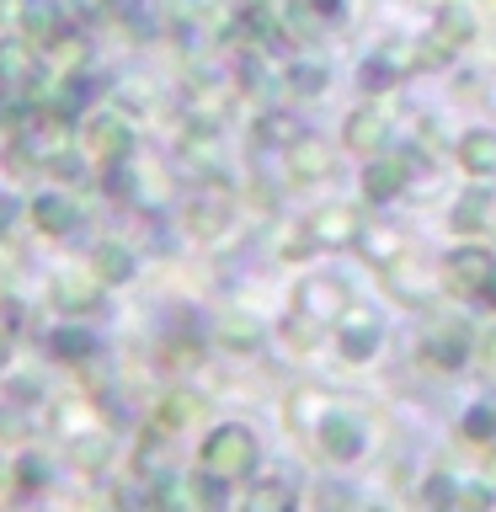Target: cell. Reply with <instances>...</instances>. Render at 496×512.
<instances>
[{
  "instance_id": "obj_17",
  "label": "cell",
  "mask_w": 496,
  "mask_h": 512,
  "mask_svg": "<svg viewBox=\"0 0 496 512\" xmlns=\"http://www.w3.org/2000/svg\"><path fill=\"white\" fill-rule=\"evenodd\" d=\"M16 27H22L27 43H54L59 38V6H54V0H22Z\"/></svg>"
},
{
  "instance_id": "obj_22",
  "label": "cell",
  "mask_w": 496,
  "mask_h": 512,
  "mask_svg": "<svg viewBox=\"0 0 496 512\" xmlns=\"http://www.w3.org/2000/svg\"><path fill=\"white\" fill-rule=\"evenodd\" d=\"M384 283H390V294H395L400 304H411V310H416V304L427 299V288H422V278H416V272H411L406 251H400L395 262H384Z\"/></svg>"
},
{
  "instance_id": "obj_19",
  "label": "cell",
  "mask_w": 496,
  "mask_h": 512,
  "mask_svg": "<svg viewBox=\"0 0 496 512\" xmlns=\"http://www.w3.org/2000/svg\"><path fill=\"white\" fill-rule=\"evenodd\" d=\"M91 278L102 283V288L134 278V256H128V246H118V240H102V246L91 251Z\"/></svg>"
},
{
  "instance_id": "obj_33",
  "label": "cell",
  "mask_w": 496,
  "mask_h": 512,
  "mask_svg": "<svg viewBox=\"0 0 496 512\" xmlns=\"http://www.w3.org/2000/svg\"><path fill=\"white\" fill-rule=\"evenodd\" d=\"M304 251H315L310 230H304V224H299V230H283V240H278V256H283V262H299Z\"/></svg>"
},
{
  "instance_id": "obj_36",
  "label": "cell",
  "mask_w": 496,
  "mask_h": 512,
  "mask_svg": "<svg viewBox=\"0 0 496 512\" xmlns=\"http://www.w3.org/2000/svg\"><path fill=\"white\" fill-rule=\"evenodd\" d=\"M16 438H27V416L22 411H0V443H16Z\"/></svg>"
},
{
  "instance_id": "obj_34",
  "label": "cell",
  "mask_w": 496,
  "mask_h": 512,
  "mask_svg": "<svg viewBox=\"0 0 496 512\" xmlns=\"http://www.w3.org/2000/svg\"><path fill=\"white\" fill-rule=\"evenodd\" d=\"M54 352H59V358H86L91 336L86 331H54Z\"/></svg>"
},
{
  "instance_id": "obj_26",
  "label": "cell",
  "mask_w": 496,
  "mask_h": 512,
  "mask_svg": "<svg viewBox=\"0 0 496 512\" xmlns=\"http://www.w3.org/2000/svg\"><path fill=\"white\" fill-rule=\"evenodd\" d=\"M283 342L288 347H299V352H310L315 342H320V320L315 315H304V310H294L283 320Z\"/></svg>"
},
{
  "instance_id": "obj_13",
  "label": "cell",
  "mask_w": 496,
  "mask_h": 512,
  "mask_svg": "<svg viewBox=\"0 0 496 512\" xmlns=\"http://www.w3.org/2000/svg\"><path fill=\"white\" fill-rule=\"evenodd\" d=\"M315 432H320L326 459H336V464L363 454V432H358V422H347V416H326V422H315Z\"/></svg>"
},
{
  "instance_id": "obj_7",
  "label": "cell",
  "mask_w": 496,
  "mask_h": 512,
  "mask_svg": "<svg viewBox=\"0 0 496 512\" xmlns=\"http://www.w3.org/2000/svg\"><path fill=\"white\" fill-rule=\"evenodd\" d=\"M358 208H347V203H331V208H320V214L304 224V230H310V240L315 246H352V240H358Z\"/></svg>"
},
{
  "instance_id": "obj_21",
  "label": "cell",
  "mask_w": 496,
  "mask_h": 512,
  "mask_svg": "<svg viewBox=\"0 0 496 512\" xmlns=\"http://www.w3.org/2000/svg\"><path fill=\"white\" fill-rule=\"evenodd\" d=\"M32 224H38L43 235H70L75 230V203L59 198V192H43V198L32 203Z\"/></svg>"
},
{
  "instance_id": "obj_31",
  "label": "cell",
  "mask_w": 496,
  "mask_h": 512,
  "mask_svg": "<svg viewBox=\"0 0 496 512\" xmlns=\"http://www.w3.org/2000/svg\"><path fill=\"white\" fill-rule=\"evenodd\" d=\"M491 502H496L491 480H464V486H454V507H491Z\"/></svg>"
},
{
  "instance_id": "obj_15",
  "label": "cell",
  "mask_w": 496,
  "mask_h": 512,
  "mask_svg": "<svg viewBox=\"0 0 496 512\" xmlns=\"http://www.w3.org/2000/svg\"><path fill=\"white\" fill-rule=\"evenodd\" d=\"M432 38H443V43L459 54V48L475 38V11L464 6V0H443L438 16H432Z\"/></svg>"
},
{
  "instance_id": "obj_14",
  "label": "cell",
  "mask_w": 496,
  "mask_h": 512,
  "mask_svg": "<svg viewBox=\"0 0 496 512\" xmlns=\"http://www.w3.org/2000/svg\"><path fill=\"white\" fill-rule=\"evenodd\" d=\"M496 224V198L491 192H464V198L454 203V214H448V230L454 235H480Z\"/></svg>"
},
{
  "instance_id": "obj_1",
  "label": "cell",
  "mask_w": 496,
  "mask_h": 512,
  "mask_svg": "<svg viewBox=\"0 0 496 512\" xmlns=\"http://www.w3.org/2000/svg\"><path fill=\"white\" fill-rule=\"evenodd\" d=\"M256 470V438L246 427H214L208 432V443H203V475H214V480H240V475H251Z\"/></svg>"
},
{
  "instance_id": "obj_4",
  "label": "cell",
  "mask_w": 496,
  "mask_h": 512,
  "mask_svg": "<svg viewBox=\"0 0 496 512\" xmlns=\"http://www.w3.org/2000/svg\"><path fill=\"white\" fill-rule=\"evenodd\" d=\"M224 224H230V192L214 182V187H203L198 198H192V208H187V235L214 240Z\"/></svg>"
},
{
  "instance_id": "obj_35",
  "label": "cell",
  "mask_w": 496,
  "mask_h": 512,
  "mask_svg": "<svg viewBox=\"0 0 496 512\" xmlns=\"http://www.w3.org/2000/svg\"><path fill=\"white\" fill-rule=\"evenodd\" d=\"M288 502H294V491L278 486V480H267V486L251 491V507H256V512H262V507H288Z\"/></svg>"
},
{
  "instance_id": "obj_6",
  "label": "cell",
  "mask_w": 496,
  "mask_h": 512,
  "mask_svg": "<svg viewBox=\"0 0 496 512\" xmlns=\"http://www.w3.org/2000/svg\"><path fill=\"white\" fill-rule=\"evenodd\" d=\"M128 150H134V128H128L123 118H91L86 123V155L91 160H123Z\"/></svg>"
},
{
  "instance_id": "obj_44",
  "label": "cell",
  "mask_w": 496,
  "mask_h": 512,
  "mask_svg": "<svg viewBox=\"0 0 496 512\" xmlns=\"http://www.w3.org/2000/svg\"><path fill=\"white\" fill-rule=\"evenodd\" d=\"M75 6H80V11H96V6H102V0H75Z\"/></svg>"
},
{
  "instance_id": "obj_3",
  "label": "cell",
  "mask_w": 496,
  "mask_h": 512,
  "mask_svg": "<svg viewBox=\"0 0 496 512\" xmlns=\"http://www.w3.org/2000/svg\"><path fill=\"white\" fill-rule=\"evenodd\" d=\"M336 326H342V331H336V352H342L347 363L379 358V320L368 310H352V304H347V310L336 315Z\"/></svg>"
},
{
  "instance_id": "obj_20",
  "label": "cell",
  "mask_w": 496,
  "mask_h": 512,
  "mask_svg": "<svg viewBox=\"0 0 496 512\" xmlns=\"http://www.w3.org/2000/svg\"><path fill=\"white\" fill-rule=\"evenodd\" d=\"M422 358L438 363V368H459L464 358H470V336L454 331V326L432 331V336H422Z\"/></svg>"
},
{
  "instance_id": "obj_28",
  "label": "cell",
  "mask_w": 496,
  "mask_h": 512,
  "mask_svg": "<svg viewBox=\"0 0 496 512\" xmlns=\"http://www.w3.org/2000/svg\"><path fill=\"white\" fill-rule=\"evenodd\" d=\"M70 464L75 470H102L107 464V438H75V448H70Z\"/></svg>"
},
{
  "instance_id": "obj_37",
  "label": "cell",
  "mask_w": 496,
  "mask_h": 512,
  "mask_svg": "<svg viewBox=\"0 0 496 512\" xmlns=\"http://www.w3.org/2000/svg\"><path fill=\"white\" fill-rule=\"evenodd\" d=\"M6 171L16 176V182H22V176H32V155H27V144H11V150H6Z\"/></svg>"
},
{
  "instance_id": "obj_30",
  "label": "cell",
  "mask_w": 496,
  "mask_h": 512,
  "mask_svg": "<svg viewBox=\"0 0 496 512\" xmlns=\"http://www.w3.org/2000/svg\"><path fill=\"white\" fill-rule=\"evenodd\" d=\"M288 86L299 96H320L326 91V70H320V64H294V70H288Z\"/></svg>"
},
{
  "instance_id": "obj_18",
  "label": "cell",
  "mask_w": 496,
  "mask_h": 512,
  "mask_svg": "<svg viewBox=\"0 0 496 512\" xmlns=\"http://www.w3.org/2000/svg\"><path fill=\"white\" fill-rule=\"evenodd\" d=\"M459 166L470 176H496V128H475L459 139Z\"/></svg>"
},
{
  "instance_id": "obj_10",
  "label": "cell",
  "mask_w": 496,
  "mask_h": 512,
  "mask_svg": "<svg viewBox=\"0 0 496 512\" xmlns=\"http://www.w3.org/2000/svg\"><path fill=\"white\" fill-rule=\"evenodd\" d=\"M102 304V283L91 278V272H59L54 278V310L64 315H86Z\"/></svg>"
},
{
  "instance_id": "obj_24",
  "label": "cell",
  "mask_w": 496,
  "mask_h": 512,
  "mask_svg": "<svg viewBox=\"0 0 496 512\" xmlns=\"http://www.w3.org/2000/svg\"><path fill=\"white\" fill-rule=\"evenodd\" d=\"M224 347H235V352H251V347H262V320H251V315H224Z\"/></svg>"
},
{
  "instance_id": "obj_2",
  "label": "cell",
  "mask_w": 496,
  "mask_h": 512,
  "mask_svg": "<svg viewBox=\"0 0 496 512\" xmlns=\"http://www.w3.org/2000/svg\"><path fill=\"white\" fill-rule=\"evenodd\" d=\"M491 267H496V256L486 246H459L443 256V288L454 299H475L491 283Z\"/></svg>"
},
{
  "instance_id": "obj_43",
  "label": "cell",
  "mask_w": 496,
  "mask_h": 512,
  "mask_svg": "<svg viewBox=\"0 0 496 512\" xmlns=\"http://www.w3.org/2000/svg\"><path fill=\"white\" fill-rule=\"evenodd\" d=\"M6 358H11V342H6V336H0V368H6Z\"/></svg>"
},
{
  "instance_id": "obj_45",
  "label": "cell",
  "mask_w": 496,
  "mask_h": 512,
  "mask_svg": "<svg viewBox=\"0 0 496 512\" xmlns=\"http://www.w3.org/2000/svg\"><path fill=\"white\" fill-rule=\"evenodd\" d=\"M6 214H11V208H6V203H0V230H6Z\"/></svg>"
},
{
  "instance_id": "obj_9",
  "label": "cell",
  "mask_w": 496,
  "mask_h": 512,
  "mask_svg": "<svg viewBox=\"0 0 496 512\" xmlns=\"http://www.w3.org/2000/svg\"><path fill=\"white\" fill-rule=\"evenodd\" d=\"M331 144L315 139V134H294L288 139V171L299 176V182H320V176H331Z\"/></svg>"
},
{
  "instance_id": "obj_16",
  "label": "cell",
  "mask_w": 496,
  "mask_h": 512,
  "mask_svg": "<svg viewBox=\"0 0 496 512\" xmlns=\"http://www.w3.org/2000/svg\"><path fill=\"white\" fill-rule=\"evenodd\" d=\"M352 246H358L368 262H395L400 251H406V235L395 230V224H358V240H352Z\"/></svg>"
},
{
  "instance_id": "obj_41",
  "label": "cell",
  "mask_w": 496,
  "mask_h": 512,
  "mask_svg": "<svg viewBox=\"0 0 496 512\" xmlns=\"http://www.w3.org/2000/svg\"><path fill=\"white\" fill-rule=\"evenodd\" d=\"M11 491H16V470H6V464H0V502H6Z\"/></svg>"
},
{
  "instance_id": "obj_29",
  "label": "cell",
  "mask_w": 496,
  "mask_h": 512,
  "mask_svg": "<svg viewBox=\"0 0 496 512\" xmlns=\"http://www.w3.org/2000/svg\"><path fill=\"white\" fill-rule=\"evenodd\" d=\"M288 139H294V118H283V112H267V118L256 123V144H283L288 150Z\"/></svg>"
},
{
  "instance_id": "obj_38",
  "label": "cell",
  "mask_w": 496,
  "mask_h": 512,
  "mask_svg": "<svg viewBox=\"0 0 496 512\" xmlns=\"http://www.w3.org/2000/svg\"><path fill=\"white\" fill-rule=\"evenodd\" d=\"M475 347H480V368H486V374L496 379V326H491L486 336H480V342H475Z\"/></svg>"
},
{
  "instance_id": "obj_39",
  "label": "cell",
  "mask_w": 496,
  "mask_h": 512,
  "mask_svg": "<svg viewBox=\"0 0 496 512\" xmlns=\"http://www.w3.org/2000/svg\"><path fill=\"white\" fill-rule=\"evenodd\" d=\"M48 171H54L59 182H75V176H80V160H75V155H54V160H48Z\"/></svg>"
},
{
  "instance_id": "obj_42",
  "label": "cell",
  "mask_w": 496,
  "mask_h": 512,
  "mask_svg": "<svg viewBox=\"0 0 496 512\" xmlns=\"http://www.w3.org/2000/svg\"><path fill=\"white\" fill-rule=\"evenodd\" d=\"M486 480H491V486H496V448H491V454H486Z\"/></svg>"
},
{
  "instance_id": "obj_12",
  "label": "cell",
  "mask_w": 496,
  "mask_h": 512,
  "mask_svg": "<svg viewBox=\"0 0 496 512\" xmlns=\"http://www.w3.org/2000/svg\"><path fill=\"white\" fill-rule=\"evenodd\" d=\"M299 310L304 315H315L320 326H326V320H336L347 310V283L342 278H310L299 288Z\"/></svg>"
},
{
  "instance_id": "obj_11",
  "label": "cell",
  "mask_w": 496,
  "mask_h": 512,
  "mask_svg": "<svg viewBox=\"0 0 496 512\" xmlns=\"http://www.w3.org/2000/svg\"><path fill=\"white\" fill-rule=\"evenodd\" d=\"M342 139H347L352 155H379L384 139H390V123H384L379 107H358V112H347V134Z\"/></svg>"
},
{
  "instance_id": "obj_25",
  "label": "cell",
  "mask_w": 496,
  "mask_h": 512,
  "mask_svg": "<svg viewBox=\"0 0 496 512\" xmlns=\"http://www.w3.org/2000/svg\"><path fill=\"white\" fill-rule=\"evenodd\" d=\"M459 438L470 443H491L496 438V406H470L459 416Z\"/></svg>"
},
{
  "instance_id": "obj_27",
  "label": "cell",
  "mask_w": 496,
  "mask_h": 512,
  "mask_svg": "<svg viewBox=\"0 0 496 512\" xmlns=\"http://www.w3.org/2000/svg\"><path fill=\"white\" fill-rule=\"evenodd\" d=\"M411 59H416V70H448V59H454V48H448L443 38H432V32H427V38L411 48Z\"/></svg>"
},
{
  "instance_id": "obj_23",
  "label": "cell",
  "mask_w": 496,
  "mask_h": 512,
  "mask_svg": "<svg viewBox=\"0 0 496 512\" xmlns=\"http://www.w3.org/2000/svg\"><path fill=\"white\" fill-rule=\"evenodd\" d=\"M198 411H203V400H198V395L171 390L166 400H160V411H155V427H160V432H176V427H187Z\"/></svg>"
},
{
  "instance_id": "obj_40",
  "label": "cell",
  "mask_w": 496,
  "mask_h": 512,
  "mask_svg": "<svg viewBox=\"0 0 496 512\" xmlns=\"http://www.w3.org/2000/svg\"><path fill=\"white\" fill-rule=\"evenodd\" d=\"M22 480H27V486H38V480H43V459H27L22 464Z\"/></svg>"
},
{
  "instance_id": "obj_8",
  "label": "cell",
  "mask_w": 496,
  "mask_h": 512,
  "mask_svg": "<svg viewBox=\"0 0 496 512\" xmlns=\"http://www.w3.org/2000/svg\"><path fill=\"white\" fill-rule=\"evenodd\" d=\"M38 86V59H32V43L22 38H0V91H32Z\"/></svg>"
},
{
  "instance_id": "obj_32",
  "label": "cell",
  "mask_w": 496,
  "mask_h": 512,
  "mask_svg": "<svg viewBox=\"0 0 496 512\" xmlns=\"http://www.w3.org/2000/svg\"><path fill=\"white\" fill-rule=\"evenodd\" d=\"M315 416H320V395L315 390H299L294 400H288V422H294V427H310Z\"/></svg>"
},
{
  "instance_id": "obj_5",
  "label": "cell",
  "mask_w": 496,
  "mask_h": 512,
  "mask_svg": "<svg viewBox=\"0 0 496 512\" xmlns=\"http://www.w3.org/2000/svg\"><path fill=\"white\" fill-rule=\"evenodd\" d=\"M411 182V160L400 155V160H379V155H368V171H363V198L368 203H390L400 198Z\"/></svg>"
}]
</instances>
